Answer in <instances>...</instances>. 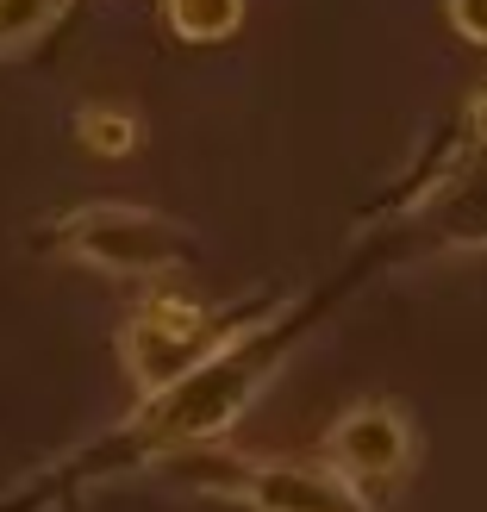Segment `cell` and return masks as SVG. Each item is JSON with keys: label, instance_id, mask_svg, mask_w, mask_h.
Masks as SVG:
<instances>
[{"label": "cell", "instance_id": "cell-5", "mask_svg": "<svg viewBox=\"0 0 487 512\" xmlns=\"http://www.w3.org/2000/svg\"><path fill=\"white\" fill-rule=\"evenodd\" d=\"M232 506L244 512H375V500L338 475L325 456H256L250 475L238 481Z\"/></svg>", "mask_w": 487, "mask_h": 512}, {"label": "cell", "instance_id": "cell-11", "mask_svg": "<svg viewBox=\"0 0 487 512\" xmlns=\"http://www.w3.org/2000/svg\"><path fill=\"white\" fill-rule=\"evenodd\" d=\"M463 132H469V144L487 157V88L469 94V107H463Z\"/></svg>", "mask_w": 487, "mask_h": 512}, {"label": "cell", "instance_id": "cell-10", "mask_svg": "<svg viewBox=\"0 0 487 512\" xmlns=\"http://www.w3.org/2000/svg\"><path fill=\"white\" fill-rule=\"evenodd\" d=\"M444 19H450L469 44H487V0H444Z\"/></svg>", "mask_w": 487, "mask_h": 512}, {"label": "cell", "instance_id": "cell-9", "mask_svg": "<svg viewBox=\"0 0 487 512\" xmlns=\"http://www.w3.org/2000/svg\"><path fill=\"white\" fill-rule=\"evenodd\" d=\"M57 7L63 0H0V50H19L25 38H38Z\"/></svg>", "mask_w": 487, "mask_h": 512}, {"label": "cell", "instance_id": "cell-6", "mask_svg": "<svg viewBox=\"0 0 487 512\" xmlns=\"http://www.w3.org/2000/svg\"><path fill=\"white\" fill-rule=\"evenodd\" d=\"M425 219L438 225L444 244H463V250H487V157H475L450 175V188L425 207Z\"/></svg>", "mask_w": 487, "mask_h": 512}, {"label": "cell", "instance_id": "cell-1", "mask_svg": "<svg viewBox=\"0 0 487 512\" xmlns=\"http://www.w3.org/2000/svg\"><path fill=\"white\" fill-rule=\"evenodd\" d=\"M325 300H269L225 338L194 375L169 381L163 394H144L125 425H113L100 444L75 450L69 463L44 469L32 488L19 494V506L7 500L0 512H44V506H69V500H88L100 494L107 481L125 475H144V469H163L169 456L200 450V444H225L232 425L256 406V394L281 375V363L300 350V338L319 325Z\"/></svg>", "mask_w": 487, "mask_h": 512}, {"label": "cell", "instance_id": "cell-7", "mask_svg": "<svg viewBox=\"0 0 487 512\" xmlns=\"http://www.w3.org/2000/svg\"><path fill=\"white\" fill-rule=\"evenodd\" d=\"M163 19H169L175 38L213 44V38H232L244 25V0H163Z\"/></svg>", "mask_w": 487, "mask_h": 512}, {"label": "cell", "instance_id": "cell-2", "mask_svg": "<svg viewBox=\"0 0 487 512\" xmlns=\"http://www.w3.org/2000/svg\"><path fill=\"white\" fill-rule=\"evenodd\" d=\"M244 319L250 313H207L200 300L169 294V288L150 294L138 313L119 325V363L138 381V400L163 394L169 381H182V375H194Z\"/></svg>", "mask_w": 487, "mask_h": 512}, {"label": "cell", "instance_id": "cell-4", "mask_svg": "<svg viewBox=\"0 0 487 512\" xmlns=\"http://www.w3.org/2000/svg\"><path fill=\"white\" fill-rule=\"evenodd\" d=\"M319 456L375 500V494H388V488H400V481L413 475L419 431H413L400 400H356V406H344V413L331 419Z\"/></svg>", "mask_w": 487, "mask_h": 512}, {"label": "cell", "instance_id": "cell-8", "mask_svg": "<svg viewBox=\"0 0 487 512\" xmlns=\"http://www.w3.org/2000/svg\"><path fill=\"white\" fill-rule=\"evenodd\" d=\"M75 138L94 157H125V150H138V119L119 113V107H82L75 113Z\"/></svg>", "mask_w": 487, "mask_h": 512}, {"label": "cell", "instance_id": "cell-3", "mask_svg": "<svg viewBox=\"0 0 487 512\" xmlns=\"http://www.w3.org/2000/svg\"><path fill=\"white\" fill-rule=\"evenodd\" d=\"M50 244L69 263H88V269H107V275H169L194 250L175 219L132 207V200H88V207L63 213L50 225Z\"/></svg>", "mask_w": 487, "mask_h": 512}]
</instances>
